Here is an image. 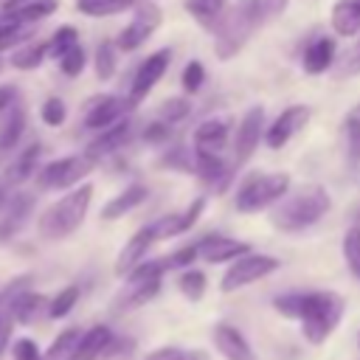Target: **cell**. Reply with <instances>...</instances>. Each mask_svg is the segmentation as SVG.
I'll list each match as a JSON object with an SVG mask.
<instances>
[{"instance_id":"6da1fadb","label":"cell","mask_w":360,"mask_h":360,"mask_svg":"<svg viewBox=\"0 0 360 360\" xmlns=\"http://www.w3.org/2000/svg\"><path fill=\"white\" fill-rule=\"evenodd\" d=\"M276 312H281L284 318H292L301 323V335L312 343L321 346L340 323L343 312H346V301L343 295L332 292V290H309V292H284L273 298Z\"/></svg>"},{"instance_id":"7a4b0ae2","label":"cell","mask_w":360,"mask_h":360,"mask_svg":"<svg viewBox=\"0 0 360 360\" xmlns=\"http://www.w3.org/2000/svg\"><path fill=\"white\" fill-rule=\"evenodd\" d=\"M329 205H332V200H329L326 188L312 183V186H304V188L287 194L284 200H278L270 208V222L276 231L298 233V231L312 228L329 211Z\"/></svg>"},{"instance_id":"3957f363","label":"cell","mask_w":360,"mask_h":360,"mask_svg":"<svg viewBox=\"0 0 360 360\" xmlns=\"http://www.w3.org/2000/svg\"><path fill=\"white\" fill-rule=\"evenodd\" d=\"M267 17H273L270 8H267V0H239L233 8H228L222 14V20L214 25V31H217L214 51H217V56L219 59L236 56L245 48V42L253 37V31Z\"/></svg>"},{"instance_id":"277c9868","label":"cell","mask_w":360,"mask_h":360,"mask_svg":"<svg viewBox=\"0 0 360 360\" xmlns=\"http://www.w3.org/2000/svg\"><path fill=\"white\" fill-rule=\"evenodd\" d=\"M90 200H93V186L90 183H82L76 188H70L62 200H56L53 205H48L42 214H39V236L56 242V239H65L70 236L87 217V208H90Z\"/></svg>"},{"instance_id":"5b68a950","label":"cell","mask_w":360,"mask_h":360,"mask_svg":"<svg viewBox=\"0 0 360 360\" xmlns=\"http://www.w3.org/2000/svg\"><path fill=\"white\" fill-rule=\"evenodd\" d=\"M287 191H290V174L287 172H250L239 183L233 205L242 214H256V211L284 200Z\"/></svg>"},{"instance_id":"8992f818","label":"cell","mask_w":360,"mask_h":360,"mask_svg":"<svg viewBox=\"0 0 360 360\" xmlns=\"http://www.w3.org/2000/svg\"><path fill=\"white\" fill-rule=\"evenodd\" d=\"M163 270H166V262L163 259H146V262H141L124 278V287L112 298V309L115 312H127V309H138L146 301H152L158 295V290H160Z\"/></svg>"},{"instance_id":"52a82bcc","label":"cell","mask_w":360,"mask_h":360,"mask_svg":"<svg viewBox=\"0 0 360 360\" xmlns=\"http://www.w3.org/2000/svg\"><path fill=\"white\" fill-rule=\"evenodd\" d=\"M93 169H96L93 158H87V155H68V158H59V160H51L48 166H42L37 180H39V188L62 191V188L79 186V180H84Z\"/></svg>"},{"instance_id":"ba28073f","label":"cell","mask_w":360,"mask_h":360,"mask_svg":"<svg viewBox=\"0 0 360 360\" xmlns=\"http://www.w3.org/2000/svg\"><path fill=\"white\" fill-rule=\"evenodd\" d=\"M273 270H278V259L267 256V253H245L236 262H231V267L222 273L219 290L222 292H233L239 287H248L264 276H270Z\"/></svg>"},{"instance_id":"9c48e42d","label":"cell","mask_w":360,"mask_h":360,"mask_svg":"<svg viewBox=\"0 0 360 360\" xmlns=\"http://www.w3.org/2000/svg\"><path fill=\"white\" fill-rule=\"evenodd\" d=\"M160 20H163V11L158 8V3H152V0H141V3H135V14H132V20L124 25V31L118 34V48L121 51H138L155 31H158V25H160Z\"/></svg>"},{"instance_id":"30bf717a","label":"cell","mask_w":360,"mask_h":360,"mask_svg":"<svg viewBox=\"0 0 360 360\" xmlns=\"http://www.w3.org/2000/svg\"><path fill=\"white\" fill-rule=\"evenodd\" d=\"M169 62H172V51H169V48H160V51H155L152 56H146V59L138 65L135 79H132V87H129V96H127V98L132 101V107L141 104V101L149 96V90L163 79Z\"/></svg>"},{"instance_id":"8fae6325","label":"cell","mask_w":360,"mask_h":360,"mask_svg":"<svg viewBox=\"0 0 360 360\" xmlns=\"http://www.w3.org/2000/svg\"><path fill=\"white\" fill-rule=\"evenodd\" d=\"M132 110V101L129 98H121V96H101L96 98L87 112H84V127L93 129V132H104L121 121H127V112Z\"/></svg>"},{"instance_id":"7c38bea8","label":"cell","mask_w":360,"mask_h":360,"mask_svg":"<svg viewBox=\"0 0 360 360\" xmlns=\"http://www.w3.org/2000/svg\"><path fill=\"white\" fill-rule=\"evenodd\" d=\"M307 124H309V107H307V104H292V107L281 110V115L267 127L264 143H267L270 149H281V146H287Z\"/></svg>"},{"instance_id":"4fadbf2b","label":"cell","mask_w":360,"mask_h":360,"mask_svg":"<svg viewBox=\"0 0 360 360\" xmlns=\"http://www.w3.org/2000/svg\"><path fill=\"white\" fill-rule=\"evenodd\" d=\"M264 132H267L264 129V110L262 107H250L242 115V121L236 127V135H233V158H236V166L245 163L256 152V146L264 138Z\"/></svg>"},{"instance_id":"5bb4252c","label":"cell","mask_w":360,"mask_h":360,"mask_svg":"<svg viewBox=\"0 0 360 360\" xmlns=\"http://www.w3.org/2000/svg\"><path fill=\"white\" fill-rule=\"evenodd\" d=\"M155 242H160V239H158V231H155L152 222L143 225L141 231H135L129 236V242L121 248L118 259H115V276H129L141 262H146V253H149V248Z\"/></svg>"},{"instance_id":"9a60e30c","label":"cell","mask_w":360,"mask_h":360,"mask_svg":"<svg viewBox=\"0 0 360 360\" xmlns=\"http://www.w3.org/2000/svg\"><path fill=\"white\" fill-rule=\"evenodd\" d=\"M197 253H200V259H205L211 264H222V262H236L239 256L250 253V245L231 239V236H222V233H211V236H202L197 242Z\"/></svg>"},{"instance_id":"2e32d148","label":"cell","mask_w":360,"mask_h":360,"mask_svg":"<svg viewBox=\"0 0 360 360\" xmlns=\"http://www.w3.org/2000/svg\"><path fill=\"white\" fill-rule=\"evenodd\" d=\"M211 340H214V349L225 360H256V354H253L250 343L245 340V335L231 323H217L211 329Z\"/></svg>"},{"instance_id":"e0dca14e","label":"cell","mask_w":360,"mask_h":360,"mask_svg":"<svg viewBox=\"0 0 360 360\" xmlns=\"http://www.w3.org/2000/svg\"><path fill=\"white\" fill-rule=\"evenodd\" d=\"M110 349H112V329L104 323H96L87 332H82V340H79L70 360H98Z\"/></svg>"},{"instance_id":"ac0fdd59","label":"cell","mask_w":360,"mask_h":360,"mask_svg":"<svg viewBox=\"0 0 360 360\" xmlns=\"http://www.w3.org/2000/svg\"><path fill=\"white\" fill-rule=\"evenodd\" d=\"M25 129V107L20 101H11L3 112H0V155H8Z\"/></svg>"},{"instance_id":"d6986e66","label":"cell","mask_w":360,"mask_h":360,"mask_svg":"<svg viewBox=\"0 0 360 360\" xmlns=\"http://www.w3.org/2000/svg\"><path fill=\"white\" fill-rule=\"evenodd\" d=\"M202 208H205V200H202V197H197L186 211L155 219L152 225H155V231H158V239H169V236H180V233H186V231L197 222V217L202 214Z\"/></svg>"},{"instance_id":"ffe728a7","label":"cell","mask_w":360,"mask_h":360,"mask_svg":"<svg viewBox=\"0 0 360 360\" xmlns=\"http://www.w3.org/2000/svg\"><path fill=\"white\" fill-rule=\"evenodd\" d=\"M28 276H20V278H14L3 292H0V357H3V352L8 349V340H11V329H14V315H11V304H14V298L20 295V292H25L28 290Z\"/></svg>"},{"instance_id":"44dd1931","label":"cell","mask_w":360,"mask_h":360,"mask_svg":"<svg viewBox=\"0 0 360 360\" xmlns=\"http://www.w3.org/2000/svg\"><path fill=\"white\" fill-rule=\"evenodd\" d=\"M335 53H338V42L332 37H318L312 39L307 48H304V56H301V65L309 76H318L323 73L326 68H332L335 62Z\"/></svg>"},{"instance_id":"7402d4cb","label":"cell","mask_w":360,"mask_h":360,"mask_svg":"<svg viewBox=\"0 0 360 360\" xmlns=\"http://www.w3.org/2000/svg\"><path fill=\"white\" fill-rule=\"evenodd\" d=\"M146 197H149V188H146L143 183H129L121 194H115L110 202H104V208H101V219H107V222L121 219L124 214H129L132 208H138Z\"/></svg>"},{"instance_id":"603a6c76","label":"cell","mask_w":360,"mask_h":360,"mask_svg":"<svg viewBox=\"0 0 360 360\" xmlns=\"http://www.w3.org/2000/svg\"><path fill=\"white\" fill-rule=\"evenodd\" d=\"M228 124L219 121V118H208L202 121L197 129H194V149L197 152H211V155H219L222 146L228 143Z\"/></svg>"},{"instance_id":"cb8c5ba5","label":"cell","mask_w":360,"mask_h":360,"mask_svg":"<svg viewBox=\"0 0 360 360\" xmlns=\"http://www.w3.org/2000/svg\"><path fill=\"white\" fill-rule=\"evenodd\" d=\"M129 132H132V124H129V118L127 121H121V124H115V127H110V129H104V132H98V138L87 146V158H93V160H98V158H104V155H110V152H115V149H121L127 141H129Z\"/></svg>"},{"instance_id":"d4e9b609","label":"cell","mask_w":360,"mask_h":360,"mask_svg":"<svg viewBox=\"0 0 360 360\" xmlns=\"http://www.w3.org/2000/svg\"><path fill=\"white\" fill-rule=\"evenodd\" d=\"M329 22L338 37H354L360 31V0H338L332 6Z\"/></svg>"},{"instance_id":"484cf974","label":"cell","mask_w":360,"mask_h":360,"mask_svg":"<svg viewBox=\"0 0 360 360\" xmlns=\"http://www.w3.org/2000/svg\"><path fill=\"white\" fill-rule=\"evenodd\" d=\"M56 0H22V3H6V14H11L17 22L22 25H34L45 17H51L56 11Z\"/></svg>"},{"instance_id":"4316f807","label":"cell","mask_w":360,"mask_h":360,"mask_svg":"<svg viewBox=\"0 0 360 360\" xmlns=\"http://www.w3.org/2000/svg\"><path fill=\"white\" fill-rule=\"evenodd\" d=\"M31 202H34L31 194H14V197L8 200V208H6V214H3V219H0V242L11 239V236L20 231V225L25 222V217H28V211H31Z\"/></svg>"},{"instance_id":"83f0119b","label":"cell","mask_w":360,"mask_h":360,"mask_svg":"<svg viewBox=\"0 0 360 360\" xmlns=\"http://www.w3.org/2000/svg\"><path fill=\"white\" fill-rule=\"evenodd\" d=\"M194 174L205 183H217V188H225L228 183V169H225V160L219 155H211V152H197L194 149Z\"/></svg>"},{"instance_id":"f1b7e54d","label":"cell","mask_w":360,"mask_h":360,"mask_svg":"<svg viewBox=\"0 0 360 360\" xmlns=\"http://www.w3.org/2000/svg\"><path fill=\"white\" fill-rule=\"evenodd\" d=\"M48 304H51V301H48L45 295L25 290V292H20V295L14 298V304H11V315H14L17 323H34V321L39 318L42 309L48 312Z\"/></svg>"},{"instance_id":"f546056e","label":"cell","mask_w":360,"mask_h":360,"mask_svg":"<svg viewBox=\"0 0 360 360\" xmlns=\"http://www.w3.org/2000/svg\"><path fill=\"white\" fill-rule=\"evenodd\" d=\"M31 37H34V25H22L6 11L0 14V53L8 51L11 45H17V48L25 45Z\"/></svg>"},{"instance_id":"4dcf8cb0","label":"cell","mask_w":360,"mask_h":360,"mask_svg":"<svg viewBox=\"0 0 360 360\" xmlns=\"http://www.w3.org/2000/svg\"><path fill=\"white\" fill-rule=\"evenodd\" d=\"M183 8L205 28H214L225 14V0H183Z\"/></svg>"},{"instance_id":"1f68e13d","label":"cell","mask_w":360,"mask_h":360,"mask_svg":"<svg viewBox=\"0 0 360 360\" xmlns=\"http://www.w3.org/2000/svg\"><path fill=\"white\" fill-rule=\"evenodd\" d=\"M48 56V42L37 39V42H25L20 48L11 51V68L17 70H34L42 65V59Z\"/></svg>"},{"instance_id":"d6a6232c","label":"cell","mask_w":360,"mask_h":360,"mask_svg":"<svg viewBox=\"0 0 360 360\" xmlns=\"http://www.w3.org/2000/svg\"><path fill=\"white\" fill-rule=\"evenodd\" d=\"M37 158H39V143L25 146L22 155L14 158L11 166L6 169V183H22V180H28V177L34 174V163H37Z\"/></svg>"},{"instance_id":"836d02e7","label":"cell","mask_w":360,"mask_h":360,"mask_svg":"<svg viewBox=\"0 0 360 360\" xmlns=\"http://www.w3.org/2000/svg\"><path fill=\"white\" fill-rule=\"evenodd\" d=\"M132 6H135V0H76V11H82L87 17H112Z\"/></svg>"},{"instance_id":"e575fe53","label":"cell","mask_w":360,"mask_h":360,"mask_svg":"<svg viewBox=\"0 0 360 360\" xmlns=\"http://www.w3.org/2000/svg\"><path fill=\"white\" fill-rule=\"evenodd\" d=\"M82 340V332L79 329H65L56 335V340L51 343V349L45 352V360H70L76 346Z\"/></svg>"},{"instance_id":"d590c367","label":"cell","mask_w":360,"mask_h":360,"mask_svg":"<svg viewBox=\"0 0 360 360\" xmlns=\"http://www.w3.org/2000/svg\"><path fill=\"white\" fill-rule=\"evenodd\" d=\"M343 262L354 278H360V225H352L343 233Z\"/></svg>"},{"instance_id":"8d00e7d4","label":"cell","mask_w":360,"mask_h":360,"mask_svg":"<svg viewBox=\"0 0 360 360\" xmlns=\"http://www.w3.org/2000/svg\"><path fill=\"white\" fill-rule=\"evenodd\" d=\"M115 68H118V59H115V45L110 39H101L98 48H96V76L101 82L112 79L115 76Z\"/></svg>"},{"instance_id":"74e56055","label":"cell","mask_w":360,"mask_h":360,"mask_svg":"<svg viewBox=\"0 0 360 360\" xmlns=\"http://www.w3.org/2000/svg\"><path fill=\"white\" fill-rule=\"evenodd\" d=\"M79 45V31L73 28V25H62V28H56V34L48 39V53L53 56V59H62L70 48H76Z\"/></svg>"},{"instance_id":"f35d334b","label":"cell","mask_w":360,"mask_h":360,"mask_svg":"<svg viewBox=\"0 0 360 360\" xmlns=\"http://www.w3.org/2000/svg\"><path fill=\"white\" fill-rule=\"evenodd\" d=\"M76 301H79V287H76V284H68L65 290H59V292L51 298V304H48V318H65V315L76 307Z\"/></svg>"},{"instance_id":"ab89813d","label":"cell","mask_w":360,"mask_h":360,"mask_svg":"<svg viewBox=\"0 0 360 360\" xmlns=\"http://www.w3.org/2000/svg\"><path fill=\"white\" fill-rule=\"evenodd\" d=\"M160 169H177V172H194V152L186 146H172L160 160Z\"/></svg>"},{"instance_id":"60d3db41","label":"cell","mask_w":360,"mask_h":360,"mask_svg":"<svg viewBox=\"0 0 360 360\" xmlns=\"http://www.w3.org/2000/svg\"><path fill=\"white\" fill-rule=\"evenodd\" d=\"M177 287H180V292H183L188 301H200V298H202V292H205V276H202L200 270L188 267V270H183V273H180Z\"/></svg>"},{"instance_id":"b9f144b4","label":"cell","mask_w":360,"mask_h":360,"mask_svg":"<svg viewBox=\"0 0 360 360\" xmlns=\"http://www.w3.org/2000/svg\"><path fill=\"white\" fill-rule=\"evenodd\" d=\"M188 112H191V104H188V98H183V96L166 98V101L158 107V115H160V121H166V124H177V121H183V118H188Z\"/></svg>"},{"instance_id":"7bdbcfd3","label":"cell","mask_w":360,"mask_h":360,"mask_svg":"<svg viewBox=\"0 0 360 360\" xmlns=\"http://www.w3.org/2000/svg\"><path fill=\"white\" fill-rule=\"evenodd\" d=\"M343 143H346L349 160L360 163V118L346 115V121H343Z\"/></svg>"},{"instance_id":"ee69618b","label":"cell","mask_w":360,"mask_h":360,"mask_svg":"<svg viewBox=\"0 0 360 360\" xmlns=\"http://www.w3.org/2000/svg\"><path fill=\"white\" fill-rule=\"evenodd\" d=\"M39 115H42V121L48 127H62L65 118H68V107H65V101L59 96H48L42 101V107H39Z\"/></svg>"},{"instance_id":"f6af8a7d","label":"cell","mask_w":360,"mask_h":360,"mask_svg":"<svg viewBox=\"0 0 360 360\" xmlns=\"http://www.w3.org/2000/svg\"><path fill=\"white\" fill-rule=\"evenodd\" d=\"M202 82H205V68H202L200 59H191V62L186 65L183 76H180V84H183L186 93H197V90L202 87Z\"/></svg>"},{"instance_id":"bcb514c9","label":"cell","mask_w":360,"mask_h":360,"mask_svg":"<svg viewBox=\"0 0 360 360\" xmlns=\"http://www.w3.org/2000/svg\"><path fill=\"white\" fill-rule=\"evenodd\" d=\"M146 360H205L202 352H186L180 346H160L146 354Z\"/></svg>"},{"instance_id":"7dc6e473","label":"cell","mask_w":360,"mask_h":360,"mask_svg":"<svg viewBox=\"0 0 360 360\" xmlns=\"http://www.w3.org/2000/svg\"><path fill=\"white\" fill-rule=\"evenodd\" d=\"M84 59H87V53H84V48L82 45H76V48H70L62 59H59V68H62V73L65 76H79L82 70H84Z\"/></svg>"},{"instance_id":"c3c4849f","label":"cell","mask_w":360,"mask_h":360,"mask_svg":"<svg viewBox=\"0 0 360 360\" xmlns=\"http://www.w3.org/2000/svg\"><path fill=\"white\" fill-rule=\"evenodd\" d=\"M11 357L14 360H42V352L34 338H17L11 343Z\"/></svg>"},{"instance_id":"681fc988","label":"cell","mask_w":360,"mask_h":360,"mask_svg":"<svg viewBox=\"0 0 360 360\" xmlns=\"http://www.w3.org/2000/svg\"><path fill=\"white\" fill-rule=\"evenodd\" d=\"M197 256H200V253H197V242H194V245H186V248L174 250V253H172V256H166L163 262H166V270H174V267L188 270V267H191V262H194Z\"/></svg>"},{"instance_id":"f907efd6","label":"cell","mask_w":360,"mask_h":360,"mask_svg":"<svg viewBox=\"0 0 360 360\" xmlns=\"http://www.w3.org/2000/svg\"><path fill=\"white\" fill-rule=\"evenodd\" d=\"M169 135H172V124H166V121H152L146 129H143V141L146 143H163V141H169Z\"/></svg>"},{"instance_id":"816d5d0a","label":"cell","mask_w":360,"mask_h":360,"mask_svg":"<svg viewBox=\"0 0 360 360\" xmlns=\"http://www.w3.org/2000/svg\"><path fill=\"white\" fill-rule=\"evenodd\" d=\"M354 73H360V42H357V45H354V51L346 56L340 76H354Z\"/></svg>"},{"instance_id":"f5cc1de1","label":"cell","mask_w":360,"mask_h":360,"mask_svg":"<svg viewBox=\"0 0 360 360\" xmlns=\"http://www.w3.org/2000/svg\"><path fill=\"white\" fill-rule=\"evenodd\" d=\"M11 101H17V93H14V87H0V112L11 104Z\"/></svg>"},{"instance_id":"db71d44e","label":"cell","mask_w":360,"mask_h":360,"mask_svg":"<svg viewBox=\"0 0 360 360\" xmlns=\"http://www.w3.org/2000/svg\"><path fill=\"white\" fill-rule=\"evenodd\" d=\"M349 115H354V118H360V104H357V107H354V110H352Z\"/></svg>"},{"instance_id":"11a10c76","label":"cell","mask_w":360,"mask_h":360,"mask_svg":"<svg viewBox=\"0 0 360 360\" xmlns=\"http://www.w3.org/2000/svg\"><path fill=\"white\" fill-rule=\"evenodd\" d=\"M3 202H6V191L0 188V205H3Z\"/></svg>"},{"instance_id":"9f6ffc18","label":"cell","mask_w":360,"mask_h":360,"mask_svg":"<svg viewBox=\"0 0 360 360\" xmlns=\"http://www.w3.org/2000/svg\"><path fill=\"white\" fill-rule=\"evenodd\" d=\"M357 346H360V332H357Z\"/></svg>"}]
</instances>
